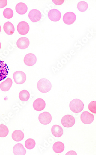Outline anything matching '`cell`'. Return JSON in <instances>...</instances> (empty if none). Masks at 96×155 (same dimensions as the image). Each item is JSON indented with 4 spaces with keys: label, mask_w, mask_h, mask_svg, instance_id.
<instances>
[{
    "label": "cell",
    "mask_w": 96,
    "mask_h": 155,
    "mask_svg": "<svg viewBox=\"0 0 96 155\" xmlns=\"http://www.w3.org/2000/svg\"><path fill=\"white\" fill-rule=\"evenodd\" d=\"M46 106V104L45 101L41 98L35 100L33 104L34 109L38 111H40L43 110Z\"/></svg>",
    "instance_id": "cell-13"
},
{
    "label": "cell",
    "mask_w": 96,
    "mask_h": 155,
    "mask_svg": "<svg viewBox=\"0 0 96 155\" xmlns=\"http://www.w3.org/2000/svg\"><path fill=\"white\" fill-rule=\"evenodd\" d=\"M48 17L53 22H57L60 20L61 17V12L58 10L52 9L49 11L48 14Z\"/></svg>",
    "instance_id": "cell-11"
},
{
    "label": "cell",
    "mask_w": 96,
    "mask_h": 155,
    "mask_svg": "<svg viewBox=\"0 0 96 155\" xmlns=\"http://www.w3.org/2000/svg\"><path fill=\"white\" fill-rule=\"evenodd\" d=\"M76 19V16L74 12H66L63 16V20L64 23L67 25H71L74 23Z\"/></svg>",
    "instance_id": "cell-10"
},
{
    "label": "cell",
    "mask_w": 96,
    "mask_h": 155,
    "mask_svg": "<svg viewBox=\"0 0 96 155\" xmlns=\"http://www.w3.org/2000/svg\"><path fill=\"white\" fill-rule=\"evenodd\" d=\"M9 71V67L7 64L3 61H0V81L6 78Z\"/></svg>",
    "instance_id": "cell-5"
},
{
    "label": "cell",
    "mask_w": 96,
    "mask_h": 155,
    "mask_svg": "<svg viewBox=\"0 0 96 155\" xmlns=\"http://www.w3.org/2000/svg\"><path fill=\"white\" fill-rule=\"evenodd\" d=\"M13 151L15 155H25L26 153V150L21 143H18L15 145L14 147Z\"/></svg>",
    "instance_id": "cell-15"
},
{
    "label": "cell",
    "mask_w": 96,
    "mask_h": 155,
    "mask_svg": "<svg viewBox=\"0 0 96 155\" xmlns=\"http://www.w3.org/2000/svg\"><path fill=\"white\" fill-rule=\"evenodd\" d=\"M3 16L6 19H10L13 16L14 12L12 10L9 8H7L4 11Z\"/></svg>",
    "instance_id": "cell-26"
},
{
    "label": "cell",
    "mask_w": 96,
    "mask_h": 155,
    "mask_svg": "<svg viewBox=\"0 0 96 155\" xmlns=\"http://www.w3.org/2000/svg\"><path fill=\"white\" fill-rule=\"evenodd\" d=\"M29 25L27 22L22 21L17 25V30L19 34L22 35H25L28 34L29 31Z\"/></svg>",
    "instance_id": "cell-9"
},
{
    "label": "cell",
    "mask_w": 96,
    "mask_h": 155,
    "mask_svg": "<svg viewBox=\"0 0 96 155\" xmlns=\"http://www.w3.org/2000/svg\"><path fill=\"white\" fill-rule=\"evenodd\" d=\"M52 1L55 4H56V5H62L65 1Z\"/></svg>",
    "instance_id": "cell-29"
},
{
    "label": "cell",
    "mask_w": 96,
    "mask_h": 155,
    "mask_svg": "<svg viewBox=\"0 0 96 155\" xmlns=\"http://www.w3.org/2000/svg\"><path fill=\"white\" fill-rule=\"evenodd\" d=\"M38 120L41 124L47 125L52 121V117L50 113L47 112L41 113L38 116Z\"/></svg>",
    "instance_id": "cell-7"
},
{
    "label": "cell",
    "mask_w": 96,
    "mask_h": 155,
    "mask_svg": "<svg viewBox=\"0 0 96 155\" xmlns=\"http://www.w3.org/2000/svg\"><path fill=\"white\" fill-rule=\"evenodd\" d=\"M30 95L29 93L27 90H24L20 92L19 98L22 101H27L29 99Z\"/></svg>",
    "instance_id": "cell-22"
},
{
    "label": "cell",
    "mask_w": 96,
    "mask_h": 155,
    "mask_svg": "<svg viewBox=\"0 0 96 155\" xmlns=\"http://www.w3.org/2000/svg\"><path fill=\"white\" fill-rule=\"evenodd\" d=\"M70 109L75 113H79L82 112L84 109V105L83 102L79 99H73L70 102Z\"/></svg>",
    "instance_id": "cell-2"
},
{
    "label": "cell",
    "mask_w": 96,
    "mask_h": 155,
    "mask_svg": "<svg viewBox=\"0 0 96 155\" xmlns=\"http://www.w3.org/2000/svg\"><path fill=\"white\" fill-rule=\"evenodd\" d=\"M9 129L4 124L0 125V137H5L9 134Z\"/></svg>",
    "instance_id": "cell-23"
},
{
    "label": "cell",
    "mask_w": 96,
    "mask_h": 155,
    "mask_svg": "<svg viewBox=\"0 0 96 155\" xmlns=\"http://www.w3.org/2000/svg\"><path fill=\"white\" fill-rule=\"evenodd\" d=\"M51 132L53 135L56 137H60L64 133L63 128L58 125H53L51 128Z\"/></svg>",
    "instance_id": "cell-17"
},
{
    "label": "cell",
    "mask_w": 96,
    "mask_h": 155,
    "mask_svg": "<svg viewBox=\"0 0 96 155\" xmlns=\"http://www.w3.org/2000/svg\"><path fill=\"white\" fill-rule=\"evenodd\" d=\"M7 0H0V9L5 7L7 5Z\"/></svg>",
    "instance_id": "cell-28"
},
{
    "label": "cell",
    "mask_w": 96,
    "mask_h": 155,
    "mask_svg": "<svg viewBox=\"0 0 96 155\" xmlns=\"http://www.w3.org/2000/svg\"><path fill=\"white\" fill-rule=\"evenodd\" d=\"M1 42H0V49H1Z\"/></svg>",
    "instance_id": "cell-32"
},
{
    "label": "cell",
    "mask_w": 96,
    "mask_h": 155,
    "mask_svg": "<svg viewBox=\"0 0 96 155\" xmlns=\"http://www.w3.org/2000/svg\"><path fill=\"white\" fill-rule=\"evenodd\" d=\"M37 58L33 54L29 53L27 54L24 58L25 64L28 66H34L37 62Z\"/></svg>",
    "instance_id": "cell-12"
},
{
    "label": "cell",
    "mask_w": 96,
    "mask_h": 155,
    "mask_svg": "<svg viewBox=\"0 0 96 155\" xmlns=\"http://www.w3.org/2000/svg\"><path fill=\"white\" fill-rule=\"evenodd\" d=\"M29 44V40L26 37L19 38L17 42V47L21 49H25L28 48Z\"/></svg>",
    "instance_id": "cell-14"
},
{
    "label": "cell",
    "mask_w": 96,
    "mask_h": 155,
    "mask_svg": "<svg viewBox=\"0 0 96 155\" xmlns=\"http://www.w3.org/2000/svg\"><path fill=\"white\" fill-rule=\"evenodd\" d=\"M28 7L23 2L18 3L16 6V10L20 15H24L26 13Z\"/></svg>",
    "instance_id": "cell-18"
},
{
    "label": "cell",
    "mask_w": 96,
    "mask_h": 155,
    "mask_svg": "<svg viewBox=\"0 0 96 155\" xmlns=\"http://www.w3.org/2000/svg\"><path fill=\"white\" fill-rule=\"evenodd\" d=\"M4 30L6 34L9 35L13 34L15 31V28L12 23L10 22L5 23L4 25Z\"/></svg>",
    "instance_id": "cell-20"
},
{
    "label": "cell",
    "mask_w": 96,
    "mask_h": 155,
    "mask_svg": "<svg viewBox=\"0 0 96 155\" xmlns=\"http://www.w3.org/2000/svg\"><path fill=\"white\" fill-rule=\"evenodd\" d=\"M75 151H69L68 152V153H67L66 154V155H77L76 153H74V152Z\"/></svg>",
    "instance_id": "cell-30"
},
{
    "label": "cell",
    "mask_w": 96,
    "mask_h": 155,
    "mask_svg": "<svg viewBox=\"0 0 96 155\" xmlns=\"http://www.w3.org/2000/svg\"><path fill=\"white\" fill-rule=\"evenodd\" d=\"M36 145L35 141L32 138H29L26 140L25 142V147L27 149H34Z\"/></svg>",
    "instance_id": "cell-24"
},
{
    "label": "cell",
    "mask_w": 96,
    "mask_h": 155,
    "mask_svg": "<svg viewBox=\"0 0 96 155\" xmlns=\"http://www.w3.org/2000/svg\"><path fill=\"white\" fill-rule=\"evenodd\" d=\"M61 123L64 127L66 128H70L75 124V118L73 116L71 115H66L62 117Z\"/></svg>",
    "instance_id": "cell-3"
},
{
    "label": "cell",
    "mask_w": 96,
    "mask_h": 155,
    "mask_svg": "<svg viewBox=\"0 0 96 155\" xmlns=\"http://www.w3.org/2000/svg\"><path fill=\"white\" fill-rule=\"evenodd\" d=\"M12 83L11 79L7 78L4 81L0 84V88L4 92L9 91L12 87Z\"/></svg>",
    "instance_id": "cell-16"
},
{
    "label": "cell",
    "mask_w": 96,
    "mask_h": 155,
    "mask_svg": "<svg viewBox=\"0 0 96 155\" xmlns=\"http://www.w3.org/2000/svg\"><path fill=\"white\" fill-rule=\"evenodd\" d=\"M88 8V5L87 3L85 1H80L78 3L77 8L80 12H86Z\"/></svg>",
    "instance_id": "cell-25"
},
{
    "label": "cell",
    "mask_w": 96,
    "mask_h": 155,
    "mask_svg": "<svg viewBox=\"0 0 96 155\" xmlns=\"http://www.w3.org/2000/svg\"><path fill=\"white\" fill-rule=\"evenodd\" d=\"M88 109L92 113L96 114V101H93L90 103L88 105Z\"/></svg>",
    "instance_id": "cell-27"
},
{
    "label": "cell",
    "mask_w": 96,
    "mask_h": 155,
    "mask_svg": "<svg viewBox=\"0 0 96 155\" xmlns=\"http://www.w3.org/2000/svg\"><path fill=\"white\" fill-rule=\"evenodd\" d=\"M53 151L56 153H62L65 149V145L61 142H57L54 144L53 146Z\"/></svg>",
    "instance_id": "cell-21"
},
{
    "label": "cell",
    "mask_w": 96,
    "mask_h": 155,
    "mask_svg": "<svg viewBox=\"0 0 96 155\" xmlns=\"http://www.w3.org/2000/svg\"><path fill=\"white\" fill-rule=\"evenodd\" d=\"M42 14L38 9H32L29 12L28 17L30 20L33 23L39 21L42 18Z\"/></svg>",
    "instance_id": "cell-6"
},
{
    "label": "cell",
    "mask_w": 96,
    "mask_h": 155,
    "mask_svg": "<svg viewBox=\"0 0 96 155\" xmlns=\"http://www.w3.org/2000/svg\"><path fill=\"white\" fill-rule=\"evenodd\" d=\"M1 25H0V33H1Z\"/></svg>",
    "instance_id": "cell-31"
},
{
    "label": "cell",
    "mask_w": 96,
    "mask_h": 155,
    "mask_svg": "<svg viewBox=\"0 0 96 155\" xmlns=\"http://www.w3.org/2000/svg\"><path fill=\"white\" fill-rule=\"evenodd\" d=\"M15 82L19 85L24 84L26 80V75L25 73L20 71L15 72L13 75Z\"/></svg>",
    "instance_id": "cell-4"
},
{
    "label": "cell",
    "mask_w": 96,
    "mask_h": 155,
    "mask_svg": "<svg viewBox=\"0 0 96 155\" xmlns=\"http://www.w3.org/2000/svg\"><path fill=\"white\" fill-rule=\"evenodd\" d=\"M37 87L40 92L46 93L50 91L51 89V83L49 80L46 78H42L38 81Z\"/></svg>",
    "instance_id": "cell-1"
},
{
    "label": "cell",
    "mask_w": 96,
    "mask_h": 155,
    "mask_svg": "<svg viewBox=\"0 0 96 155\" xmlns=\"http://www.w3.org/2000/svg\"><path fill=\"white\" fill-rule=\"evenodd\" d=\"M80 118L83 124H88L94 121V116L88 112L85 111L81 115Z\"/></svg>",
    "instance_id": "cell-8"
},
{
    "label": "cell",
    "mask_w": 96,
    "mask_h": 155,
    "mask_svg": "<svg viewBox=\"0 0 96 155\" xmlns=\"http://www.w3.org/2000/svg\"><path fill=\"white\" fill-rule=\"evenodd\" d=\"M12 137L14 140L20 142L24 139V134L22 131L16 130L12 133Z\"/></svg>",
    "instance_id": "cell-19"
}]
</instances>
